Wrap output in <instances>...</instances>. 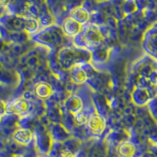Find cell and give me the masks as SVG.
I'll return each instance as SVG.
<instances>
[{
  "label": "cell",
  "instance_id": "obj_1",
  "mask_svg": "<svg viewBox=\"0 0 157 157\" xmlns=\"http://www.w3.org/2000/svg\"><path fill=\"white\" fill-rule=\"evenodd\" d=\"M59 64L64 69L70 70L72 67L87 62L90 54L87 50L75 47H64L57 54Z\"/></svg>",
  "mask_w": 157,
  "mask_h": 157
},
{
  "label": "cell",
  "instance_id": "obj_2",
  "mask_svg": "<svg viewBox=\"0 0 157 157\" xmlns=\"http://www.w3.org/2000/svg\"><path fill=\"white\" fill-rule=\"evenodd\" d=\"M64 32L60 29L49 28L36 35L34 39L39 44L50 48H56L63 44Z\"/></svg>",
  "mask_w": 157,
  "mask_h": 157
},
{
  "label": "cell",
  "instance_id": "obj_3",
  "mask_svg": "<svg viewBox=\"0 0 157 157\" xmlns=\"http://www.w3.org/2000/svg\"><path fill=\"white\" fill-rule=\"evenodd\" d=\"M78 36H80V39H78V45H85L90 47L101 46L104 39L100 29L94 25L86 26Z\"/></svg>",
  "mask_w": 157,
  "mask_h": 157
},
{
  "label": "cell",
  "instance_id": "obj_4",
  "mask_svg": "<svg viewBox=\"0 0 157 157\" xmlns=\"http://www.w3.org/2000/svg\"><path fill=\"white\" fill-rule=\"evenodd\" d=\"M31 109V103L25 98H18L13 101L6 104V115L25 116Z\"/></svg>",
  "mask_w": 157,
  "mask_h": 157
},
{
  "label": "cell",
  "instance_id": "obj_5",
  "mask_svg": "<svg viewBox=\"0 0 157 157\" xmlns=\"http://www.w3.org/2000/svg\"><path fill=\"white\" fill-rule=\"evenodd\" d=\"M6 29L11 32H25V17L20 16H7L1 21Z\"/></svg>",
  "mask_w": 157,
  "mask_h": 157
},
{
  "label": "cell",
  "instance_id": "obj_6",
  "mask_svg": "<svg viewBox=\"0 0 157 157\" xmlns=\"http://www.w3.org/2000/svg\"><path fill=\"white\" fill-rule=\"evenodd\" d=\"M86 124L90 132L94 134H101L105 129L106 121L102 116L94 113L89 116Z\"/></svg>",
  "mask_w": 157,
  "mask_h": 157
},
{
  "label": "cell",
  "instance_id": "obj_7",
  "mask_svg": "<svg viewBox=\"0 0 157 157\" xmlns=\"http://www.w3.org/2000/svg\"><path fill=\"white\" fill-rule=\"evenodd\" d=\"M82 31V25L71 17L64 20L63 24V32L68 36H77Z\"/></svg>",
  "mask_w": 157,
  "mask_h": 157
},
{
  "label": "cell",
  "instance_id": "obj_8",
  "mask_svg": "<svg viewBox=\"0 0 157 157\" xmlns=\"http://www.w3.org/2000/svg\"><path fill=\"white\" fill-rule=\"evenodd\" d=\"M32 132L28 128H18L13 134V138L17 144L26 145L32 141Z\"/></svg>",
  "mask_w": 157,
  "mask_h": 157
},
{
  "label": "cell",
  "instance_id": "obj_9",
  "mask_svg": "<svg viewBox=\"0 0 157 157\" xmlns=\"http://www.w3.org/2000/svg\"><path fill=\"white\" fill-rule=\"evenodd\" d=\"M64 106L67 110L69 111L71 114L75 116L82 111L83 104L82 99L79 97L77 95H71L66 99L64 102Z\"/></svg>",
  "mask_w": 157,
  "mask_h": 157
},
{
  "label": "cell",
  "instance_id": "obj_10",
  "mask_svg": "<svg viewBox=\"0 0 157 157\" xmlns=\"http://www.w3.org/2000/svg\"><path fill=\"white\" fill-rule=\"evenodd\" d=\"M70 17L83 25L90 20V13L87 10L85 9L83 6H78L71 10L70 12Z\"/></svg>",
  "mask_w": 157,
  "mask_h": 157
},
{
  "label": "cell",
  "instance_id": "obj_11",
  "mask_svg": "<svg viewBox=\"0 0 157 157\" xmlns=\"http://www.w3.org/2000/svg\"><path fill=\"white\" fill-rule=\"evenodd\" d=\"M70 77L71 82L76 84H82L87 80V74L81 65H76L70 69Z\"/></svg>",
  "mask_w": 157,
  "mask_h": 157
},
{
  "label": "cell",
  "instance_id": "obj_12",
  "mask_svg": "<svg viewBox=\"0 0 157 157\" xmlns=\"http://www.w3.org/2000/svg\"><path fill=\"white\" fill-rule=\"evenodd\" d=\"M34 93L37 98L43 99V100H46V99L52 96L53 89L49 83L41 82L37 83L35 86Z\"/></svg>",
  "mask_w": 157,
  "mask_h": 157
},
{
  "label": "cell",
  "instance_id": "obj_13",
  "mask_svg": "<svg viewBox=\"0 0 157 157\" xmlns=\"http://www.w3.org/2000/svg\"><path fill=\"white\" fill-rule=\"evenodd\" d=\"M135 153V146L130 141L121 143L118 147V154L120 157H132Z\"/></svg>",
  "mask_w": 157,
  "mask_h": 157
},
{
  "label": "cell",
  "instance_id": "obj_14",
  "mask_svg": "<svg viewBox=\"0 0 157 157\" xmlns=\"http://www.w3.org/2000/svg\"><path fill=\"white\" fill-rule=\"evenodd\" d=\"M39 23L37 20L32 17H25V32L28 34H34L37 32Z\"/></svg>",
  "mask_w": 157,
  "mask_h": 157
},
{
  "label": "cell",
  "instance_id": "obj_15",
  "mask_svg": "<svg viewBox=\"0 0 157 157\" xmlns=\"http://www.w3.org/2000/svg\"><path fill=\"white\" fill-rule=\"evenodd\" d=\"M14 74L10 70L0 68V83L1 84H12L14 82Z\"/></svg>",
  "mask_w": 157,
  "mask_h": 157
},
{
  "label": "cell",
  "instance_id": "obj_16",
  "mask_svg": "<svg viewBox=\"0 0 157 157\" xmlns=\"http://www.w3.org/2000/svg\"><path fill=\"white\" fill-rule=\"evenodd\" d=\"M75 121L77 124H84V123H87V120H88V118L89 117H86V116L84 113H82V111H81L80 113H77L76 115H75Z\"/></svg>",
  "mask_w": 157,
  "mask_h": 157
},
{
  "label": "cell",
  "instance_id": "obj_17",
  "mask_svg": "<svg viewBox=\"0 0 157 157\" xmlns=\"http://www.w3.org/2000/svg\"><path fill=\"white\" fill-rule=\"evenodd\" d=\"M9 49V45L3 39L0 38V53L6 52Z\"/></svg>",
  "mask_w": 157,
  "mask_h": 157
},
{
  "label": "cell",
  "instance_id": "obj_18",
  "mask_svg": "<svg viewBox=\"0 0 157 157\" xmlns=\"http://www.w3.org/2000/svg\"><path fill=\"white\" fill-rule=\"evenodd\" d=\"M6 103H5L3 101L0 100V115L1 116L6 115Z\"/></svg>",
  "mask_w": 157,
  "mask_h": 157
},
{
  "label": "cell",
  "instance_id": "obj_19",
  "mask_svg": "<svg viewBox=\"0 0 157 157\" xmlns=\"http://www.w3.org/2000/svg\"><path fill=\"white\" fill-rule=\"evenodd\" d=\"M60 157H74V155L71 151L68 149H64L61 152Z\"/></svg>",
  "mask_w": 157,
  "mask_h": 157
},
{
  "label": "cell",
  "instance_id": "obj_20",
  "mask_svg": "<svg viewBox=\"0 0 157 157\" xmlns=\"http://www.w3.org/2000/svg\"><path fill=\"white\" fill-rule=\"evenodd\" d=\"M11 2V0H0V7H5L7 6Z\"/></svg>",
  "mask_w": 157,
  "mask_h": 157
},
{
  "label": "cell",
  "instance_id": "obj_21",
  "mask_svg": "<svg viewBox=\"0 0 157 157\" xmlns=\"http://www.w3.org/2000/svg\"><path fill=\"white\" fill-rule=\"evenodd\" d=\"M1 121H2V116L0 115V123H1Z\"/></svg>",
  "mask_w": 157,
  "mask_h": 157
},
{
  "label": "cell",
  "instance_id": "obj_22",
  "mask_svg": "<svg viewBox=\"0 0 157 157\" xmlns=\"http://www.w3.org/2000/svg\"><path fill=\"white\" fill-rule=\"evenodd\" d=\"M0 38H1V32H0Z\"/></svg>",
  "mask_w": 157,
  "mask_h": 157
},
{
  "label": "cell",
  "instance_id": "obj_23",
  "mask_svg": "<svg viewBox=\"0 0 157 157\" xmlns=\"http://www.w3.org/2000/svg\"><path fill=\"white\" fill-rule=\"evenodd\" d=\"M40 157H45V156H40Z\"/></svg>",
  "mask_w": 157,
  "mask_h": 157
}]
</instances>
